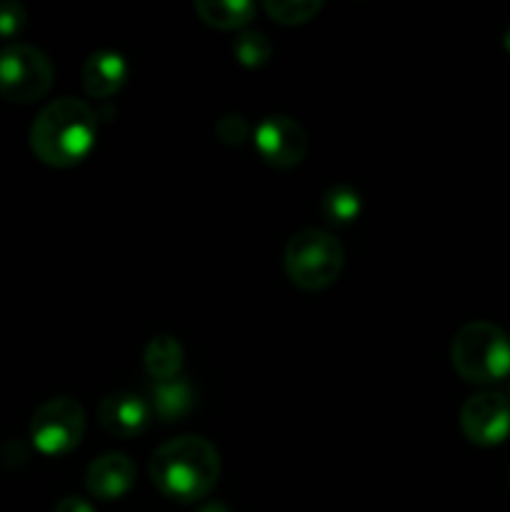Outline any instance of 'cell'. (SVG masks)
Listing matches in <instances>:
<instances>
[{
	"label": "cell",
	"instance_id": "cell-2",
	"mask_svg": "<svg viewBox=\"0 0 510 512\" xmlns=\"http://www.w3.org/2000/svg\"><path fill=\"white\" fill-rule=\"evenodd\" d=\"M98 120V113L83 100H53L30 125V150L50 168H73L93 150Z\"/></svg>",
	"mask_w": 510,
	"mask_h": 512
},
{
	"label": "cell",
	"instance_id": "cell-23",
	"mask_svg": "<svg viewBox=\"0 0 510 512\" xmlns=\"http://www.w3.org/2000/svg\"><path fill=\"white\" fill-rule=\"evenodd\" d=\"M505 395H508V398H510V378H508V393H505Z\"/></svg>",
	"mask_w": 510,
	"mask_h": 512
},
{
	"label": "cell",
	"instance_id": "cell-21",
	"mask_svg": "<svg viewBox=\"0 0 510 512\" xmlns=\"http://www.w3.org/2000/svg\"><path fill=\"white\" fill-rule=\"evenodd\" d=\"M195 512H230V510H228V505L218 503V500H208V503L200 505V508Z\"/></svg>",
	"mask_w": 510,
	"mask_h": 512
},
{
	"label": "cell",
	"instance_id": "cell-19",
	"mask_svg": "<svg viewBox=\"0 0 510 512\" xmlns=\"http://www.w3.org/2000/svg\"><path fill=\"white\" fill-rule=\"evenodd\" d=\"M215 135L220 138V143L225 145H240L248 140L250 125L245 123L243 115H223L215 125Z\"/></svg>",
	"mask_w": 510,
	"mask_h": 512
},
{
	"label": "cell",
	"instance_id": "cell-6",
	"mask_svg": "<svg viewBox=\"0 0 510 512\" xmlns=\"http://www.w3.org/2000/svg\"><path fill=\"white\" fill-rule=\"evenodd\" d=\"M85 435V410L73 398H53L35 410L30 440L48 458L73 453Z\"/></svg>",
	"mask_w": 510,
	"mask_h": 512
},
{
	"label": "cell",
	"instance_id": "cell-12",
	"mask_svg": "<svg viewBox=\"0 0 510 512\" xmlns=\"http://www.w3.org/2000/svg\"><path fill=\"white\" fill-rule=\"evenodd\" d=\"M195 400H198L195 385L185 375L153 383V388H150V410L163 423H178V420L188 418L195 408Z\"/></svg>",
	"mask_w": 510,
	"mask_h": 512
},
{
	"label": "cell",
	"instance_id": "cell-4",
	"mask_svg": "<svg viewBox=\"0 0 510 512\" xmlns=\"http://www.w3.org/2000/svg\"><path fill=\"white\" fill-rule=\"evenodd\" d=\"M345 265L343 245L328 230L305 228L288 240L283 268L290 283L300 290H325L340 278Z\"/></svg>",
	"mask_w": 510,
	"mask_h": 512
},
{
	"label": "cell",
	"instance_id": "cell-17",
	"mask_svg": "<svg viewBox=\"0 0 510 512\" xmlns=\"http://www.w3.org/2000/svg\"><path fill=\"white\" fill-rule=\"evenodd\" d=\"M265 13L280 25H303L308 20H313L315 15L323 10V3H310V0H285V3H265Z\"/></svg>",
	"mask_w": 510,
	"mask_h": 512
},
{
	"label": "cell",
	"instance_id": "cell-18",
	"mask_svg": "<svg viewBox=\"0 0 510 512\" xmlns=\"http://www.w3.org/2000/svg\"><path fill=\"white\" fill-rule=\"evenodd\" d=\"M28 25V10L18 0H3L0 3V38L13 40Z\"/></svg>",
	"mask_w": 510,
	"mask_h": 512
},
{
	"label": "cell",
	"instance_id": "cell-22",
	"mask_svg": "<svg viewBox=\"0 0 510 512\" xmlns=\"http://www.w3.org/2000/svg\"><path fill=\"white\" fill-rule=\"evenodd\" d=\"M503 45H505V50H508V53H510V28L505 30V35H503Z\"/></svg>",
	"mask_w": 510,
	"mask_h": 512
},
{
	"label": "cell",
	"instance_id": "cell-10",
	"mask_svg": "<svg viewBox=\"0 0 510 512\" xmlns=\"http://www.w3.org/2000/svg\"><path fill=\"white\" fill-rule=\"evenodd\" d=\"M135 480H138V470L125 453L100 455L85 470V490L103 503H113L128 495Z\"/></svg>",
	"mask_w": 510,
	"mask_h": 512
},
{
	"label": "cell",
	"instance_id": "cell-1",
	"mask_svg": "<svg viewBox=\"0 0 510 512\" xmlns=\"http://www.w3.org/2000/svg\"><path fill=\"white\" fill-rule=\"evenodd\" d=\"M220 478V455L203 435H180L160 445L150 458V480L175 503H198Z\"/></svg>",
	"mask_w": 510,
	"mask_h": 512
},
{
	"label": "cell",
	"instance_id": "cell-11",
	"mask_svg": "<svg viewBox=\"0 0 510 512\" xmlns=\"http://www.w3.org/2000/svg\"><path fill=\"white\" fill-rule=\"evenodd\" d=\"M83 88L90 98L108 100L120 93L128 80V63L115 50H95L83 63Z\"/></svg>",
	"mask_w": 510,
	"mask_h": 512
},
{
	"label": "cell",
	"instance_id": "cell-8",
	"mask_svg": "<svg viewBox=\"0 0 510 512\" xmlns=\"http://www.w3.org/2000/svg\"><path fill=\"white\" fill-rule=\"evenodd\" d=\"M253 145L260 160L278 170L295 168L308 155V135L303 125L288 115H268L260 120L253 130Z\"/></svg>",
	"mask_w": 510,
	"mask_h": 512
},
{
	"label": "cell",
	"instance_id": "cell-3",
	"mask_svg": "<svg viewBox=\"0 0 510 512\" xmlns=\"http://www.w3.org/2000/svg\"><path fill=\"white\" fill-rule=\"evenodd\" d=\"M455 373L475 385H493L510 378V335L488 320H473L455 333L450 345Z\"/></svg>",
	"mask_w": 510,
	"mask_h": 512
},
{
	"label": "cell",
	"instance_id": "cell-9",
	"mask_svg": "<svg viewBox=\"0 0 510 512\" xmlns=\"http://www.w3.org/2000/svg\"><path fill=\"white\" fill-rule=\"evenodd\" d=\"M98 418L105 433H110L113 438L128 440L145 433V428L153 420V410H150V403L145 398L128 393V390H120V393H110L100 400Z\"/></svg>",
	"mask_w": 510,
	"mask_h": 512
},
{
	"label": "cell",
	"instance_id": "cell-7",
	"mask_svg": "<svg viewBox=\"0 0 510 512\" xmlns=\"http://www.w3.org/2000/svg\"><path fill=\"white\" fill-rule=\"evenodd\" d=\"M460 430L480 448H495L510 438V398L498 390L470 395L460 408Z\"/></svg>",
	"mask_w": 510,
	"mask_h": 512
},
{
	"label": "cell",
	"instance_id": "cell-20",
	"mask_svg": "<svg viewBox=\"0 0 510 512\" xmlns=\"http://www.w3.org/2000/svg\"><path fill=\"white\" fill-rule=\"evenodd\" d=\"M53 512H95V508L85 498L68 495V498H63L58 505H55Z\"/></svg>",
	"mask_w": 510,
	"mask_h": 512
},
{
	"label": "cell",
	"instance_id": "cell-5",
	"mask_svg": "<svg viewBox=\"0 0 510 512\" xmlns=\"http://www.w3.org/2000/svg\"><path fill=\"white\" fill-rule=\"evenodd\" d=\"M53 63L43 50L28 43H10L0 50V98L10 103H35L53 85Z\"/></svg>",
	"mask_w": 510,
	"mask_h": 512
},
{
	"label": "cell",
	"instance_id": "cell-16",
	"mask_svg": "<svg viewBox=\"0 0 510 512\" xmlns=\"http://www.w3.org/2000/svg\"><path fill=\"white\" fill-rule=\"evenodd\" d=\"M233 55L243 68H263L273 55V45H270L268 35L248 30V33H240L235 38Z\"/></svg>",
	"mask_w": 510,
	"mask_h": 512
},
{
	"label": "cell",
	"instance_id": "cell-13",
	"mask_svg": "<svg viewBox=\"0 0 510 512\" xmlns=\"http://www.w3.org/2000/svg\"><path fill=\"white\" fill-rule=\"evenodd\" d=\"M183 360V345H180V340L173 338V335H155V338L145 345V373H148L155 383L178 378L180 370H183Z\"/></svg>",
	"mask_w": 510,
	"mask_h": 512
},
{
	"label": "cell",
	"instance_id": "cell-14",
	"mask_svg": "<svg viewBox=\"0 0 510 512\" xmlns=\"http://www.w3.org/2000/svg\"><path fill=\"white\" fill-rule=\"evenodd\" d=\"M193 10L205 25L218 30L245 28L258 13L253 3H243V0H198Z\"/></svg>",
	"mask_w": 510,
	"mask_h": 512
},
{
	"label": "cell",
	"instance_id": "cell-15",
	"mask_svg": "<svg viewBox=\"0 0 510 512\" xmlns=\"http://www.w3.org/2000/svg\"><path fill=\"white\" fill-rule=\"evenodd\" d=\"M360 205H363L360 193L355 188H350V185H333L323 195V200H320V210H323L325 220H330L335 225L353 223L360 215Z\"/></svg>",
	"mask_w": 510,
	"mask_h": 512
}]
</instances>
